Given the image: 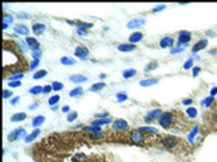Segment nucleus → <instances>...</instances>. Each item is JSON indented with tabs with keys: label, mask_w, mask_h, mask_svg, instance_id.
Masks as SVG:
<instances>
[{
	"label": "nucleus",
	"mask_w": 217,
	"mask_h": 162,
	"mask_svg": "<svg viewBox=\"0 0 217 162\" xmlns=\"http://www.w3.org/2000/svg\"><path fill=\"white\" fill-rule=\"evenodd\" d=\"M44 122H45V116H42V115H40V116H35L33 119V127H40L41 124H44Z\"/></svg>",
	"instance_id": "obj_21"
},
{
	"label": "nucleus",
	"mask_w": 217,
	"mask_h": 162,
	"mask_svg": "<svg viewBox=\"0 0 217 162\" xmlns=\"http://www.w3.org/2000/svg\"><path fill=\"white\" fill-rule=\"evenodd\" d=\"M75 56L80 59H86L88 56H90V51L86 46H76L75 48Z\"/></svg>",
	"instance_id": "obj_5"
},
{
	"label": "nucleus",
	"mask_w": 217,
	"mask_h": 162,
	"mask_svg": "<svg viewBox=\"0 0 217 162\" xmlns=\"http://www.w3.org/2000/svg\"><path fill=\"white\" fill-rule=\"evenodd\" d=\"M158 82H159L158 78H145V80L140 81V85L141 87H151V85L158 84Z\"/></svg>",
	"instance_id": "obj_17"
},
{
	"label": "nucleus",
	"mask_w": 217,
	"mask_h": 162,
	"mask_svg": "<svg viewBox=\"0 0 217 162\" xmlns=\"http://www.w3.org/2000/svg\"><path fill=\"white\" fill-rule=\"evenodd\" d=\"M60 101V96L59 95H54V96H52L50 99H49V106L50 107H54V106H57V103Z\"/></svg>",
	"instance_id": "obj_32"
},
{
	"label": "nucleus",
	"mask_w": 217,
	"mask_h": 162,
	"mask_svg": "<svg viewBox=\"0 0 217 162\" xmlns=\"http://www.w3.org/2000/svg\"><path fill=\"white\" fill-rule=\"evenodd\" d=\"M19 100H20L19 96H15V97L11 99V101H10V103H11V106H17V104L19 103Z\"/></svg>",
	"instance_id": "obj_48"
},
{
	"label": "nucleus",
	"mask_w": 217,
	"mask_h": 162,
	"mask_svg": "<svg viewBox=\"0 0 217 162\" xmlns=\"http://www.w3.org/2000/svg\"><path fill=\"white\" fill-rule=\"evenodd\" d=\"M38 65H40V59H33V62L30 64V69L31 70H35L38 68Z\"/></svg>",
	"instance_id": "obj_43"
},
{
	"label": "nucleus",
	"mask_w": 217,
	"mask_h": 162,
	"mask_svg": "<svg viewBox=\"0 0 217 162\" xmlns=\"http://www.w3.org/2000/svg\"><path fill=\"white\" fill-rule=\"evenodd\" d=\"M213 101H214V99H213V97H212V96H210V97L205 99V100L202 101V104H203V106H205V107H210V106H212V103H213Z\"/></svg>",
	"instance_id": "obj_40"
},
{
	"label": "nucleus",
	"mask_w": 217,
	"mask_h": 162,
	"mask_svg": "<svg viewBox=\"0 0 217 162\" xmlns=\"http://www.w3.org/2000/svg\"><path fill=\"white\" fill-rule=\"evenodd\" d=\"M141 39H143V34L141 33H133L132 35L129 36V43H133V45H134V43H137L138 41H141Z\"/></svg>",
	"instance_id": "obj_20"
},
{
	"label": "nucleus",
	"mask_w": 217,
	"mask_h": 162,
	"mask_svg": "<svg viewBox=\"0 0 217 162\" xmlns=\"http://www.w3.org/2000/svg\"><path fill=\"white\" fill-rule=\"evenodd\" d=\"M144 25H145V19H133V20H130V22H128L126 27L128 28H137Z\"/></svg>",
	"instance_id": "obj_11"
},
{
	"label": "nucleus",
	"mask_w": 217,
	"mask_h": 162,
	"mask_svg": "<svg viewBox=\"0 0 217 162\" xmlns=\"http://www.w3.org/2000/svg\"><path fill=\"white\" fill-rule=\"evenodd\" d=\"M95 116H96V119H107L109 114H107V112H102V114H96Z\"/></svg>",
	"instance_id": "obj_47"
},
{
	"label": "nucleus",
	"mask_w": 217,
	"mask_h": 162,
	"mask_svg": "<svg viewBox=\"0 0 217 162\" xmlns=\"http://www.w3.org/2000/svg\"><path fill=\"white\" fill-rule=\"evenodd\" d=\"M20 137H23V138L27 137V132H26L25 129H17V130H14V131H11L8 135V140L10 142H14V140L19 139Z\"/></svg>",
	"instance_id": "obj_3"
},
{
	"label": "nucleus",
	"mask_w": 217,
	"mask_h": 162,
	"mask_svg": "<svg viewBox=\"0 0 217 162\" xmlns=\"http://www.w3.org/2000/svg\"><path fill=\"white\" fill-rule=\"evenodd\" d=\"M76 117H77V112L72 111V112H69V114H68L67 120L69 122V123H72V122H75V120H76Z\"/></svg>",
	"instance_id": "obj_36"
},
{
	"label": "nucleus",
	"mask_w": 217,
	"mask_h": 162,
	"mask_svg": "<svg viewBox=\"0 0 217 162\" xmlns=\"http://www.w3.org/2000/svg\"><path fill=\"white\" fill-rule=\"evenodd\" d=\"M206 46H208V39H201L197 43H194V46H193V53H198V51L203 50V49H206Z\"/></svg>",
	"instance_id": "obj_9"
},
{
	"label": "nucleus",
	"mask_w": 217,
	"mask_h": 162,
	"mask_svg": "<svg viewBox=\"0 0 217 162\" xmlns=\"http://www.w3.org/2000/svg\"><path fill=\"white\" fill-rule=\"evenodd\" d=\"M61 111L64 112V114H65V112H69V107H68V106H64V107L61 108Z\"/></svg>",
	"instance_id": "obj_58"
},
{
	"label": "nucleus",
	"mask_w": 217,
	"mask_h": 162,
	"mask_svg": "<svg viewBox=\"0 0 217 162\" xmlns=\"http://www.w3.org/2000/svg\"><path fill=\"white\" fill-rule=\"evenodd\" d=\"M74 161L75 162H86L87 161V157L84 154H75L74 155Z\"/></svg>",
	"instance_id": "obj_33"
},
{
	"label": "nucleus",
	"mask_w": 217,
	"mask_h": 162,
	"mask_svg": "<svg viewBox=\"0 0 217 162\" xmlns=\"http://www.w3.org/2000/svg\"><path fill=\"white\" fill-rule=\"evenodd\" d=\"M42 56V50H35V51H33V58L34 59H40V57Z\"/></svg>",
	"instance_id": "obj_45"
},
{
	"label": "nucleus",
	"mask_w": 217,
	"mask_h": 162,
	"mask_svg": "<svg viewBox=\"0 0 217 162\" xmlns=\"http://www.w3.org/2000/svg\"><path fill=\"white\" fill-rule=\"evenodd\" d=\"M86 130H88V131H92V132H101V127H96V126H90V127H84Z\"/></svg>",
	"instance_id": "obj_41"
},
{
	"label": "nucleus",
	"mask_w": 217,
	"mask_h": 162,
	"mask_svg": "<svg viewBox=\"0 0 217 162\" xmlns=\"http://www.w3.org/2000/svg\"><path fill=\"white\" fill-rule=\"evenodd\" d=\"M200 70H201V68H198V66H195V68H193V76H198L200 74Z\"/></svg>",
	"instance_id": "obj_52"
},
{
	"label": "nucleus",
	"mask_w": 217,
	"mask_h": 162,
	"mask_svg": "<svg viewBox=\"0 0 217 162\" xmlns=\"http://www.w3.org/2000/svg\"><path fill=\"white\" fill-rule=\"evenodd\" d=\"M191 103H193L191 99H186V100H183V104H185V106H190Z\"/></svg>",
	"instance_id": "obj_56"
},
{
	"label": "nucleus",
	"mask_w": 217,
	"mask_h": 162,
	"mask_svg": "<svg viewBox=\"0 0 217 162\" xmlns=\"http://www.w3.org/2000/svg\"><path fill=\"white\" fill-rule=\"evenodd\" d=\"M14 30H15V33L17 34H19V35H25V36H27L29 33H30V28L26 27L25 25H17L14 27Z\"/></svg>",
	"instance_id": "obj_10"
},
{
	"label": "nucleus",
	"mask_w": 217,
	"mask_h": 162,
	"mask_svg": "<svg viewBox=\"0 0 217 162\" xmlns=\"http://www.w3.org/2000/svg\"><path fill=\"white\" fill-rule=\"evenodd\" d=\"M50 91H53L52 85H46V87H44V93H49Z\"/></svg>",
	"instance_id": "obj_53"
},
{
	"label": "nucleus",
	"mask_w": 217,
	"mask_h": 162,
	"mask_svg": "<svg viewBox=\"0 0 217 162\" xmlns=\"http://www.w3.org/2000/svg\"><path fill=\"white\" fill-rule=\"evenodd\" d=\"M185 48H186V45H182V43H178V46L175 49H171V54H178L180 53V51H183Z\"/></svg>",
	"instance_id": "obj_31"
},
{
	"label": "nucleus",
	"mask_w": 217,
	"mask_h": 162,
	"mask_svg": "<svg viewBox=\"0 0 217 162\" xmlns=\"http://www.w3.org/2000/svg\"><path fill=\"white\" fill-rule=\"evenodd\" d=\"M122 76H124V78H132L136 76V70L134 69H126L122 72Z\"/></svg>",
	"instance_id": "obj_29"
},
{
	"label": "nucleus",
	"mask_w": 217,
	"mask_h": 162,
	"mask_svg": "<svg viewBox=\"0 0 217 162\" xmlns=\"http://www.w3.org/2000/svg\"><path fill=\"white\" fill-rule=\"evenodd\" d=\"M40 134H41L40 129H35V130H34L33 132H31L30 135H27V137L25 138V142H26V143H31V142H33V140L35 139V138H37L38 135H40Z\"/></svg>",
	"instance_id": "obj_18"
},
{
	"label": "nucleus",
	"mask_w": 217,
	"mask_h": 162,
	"mask_svg": "<svg viewBox=\"0 0 217 162\" xmlns=\"http://www.w3.org/2000/svg\"><path fill=\"white\" fill-rule=\"evenodd\" d=\"M217 95V88L214 87V88H212V91H210V96L213 97V96H216Z\"/></svg>",
	"instance_id": "obj_55"
},
{
	"label": "nucleus",
	"mask_w": 217,
	"mask_h": 162,
	"mask_svg": "<svg viewBox=\"0 0 217 162\" xmlns=\"http://www.w3.org/2000/svg\"><path fill=\"white\" fill-rule=\"evenodd\" d=\"M29 92H30L31 95H40V93H42V92H44V88H42V87H40V85H37V87L30 88V91H29Z\"/></svg>",
	"instance_id": "obj_30"
},
{
	"label": "nucleus",
	"mask_w": 217,
	"mask_h": 162,
	"mask_svg": "<svg viewBox=\"0 0 217 162\" xmlns=\"http://www.w3.org/2000/svg\"><path fill=\"white\" fill-rule=\"evenodd\" d=\"M186 114L189 117H195L197 116V109H195L194 107H190V108L186 109Z\"/></svg>",
	"instance_id": "obj_35"
},
{
	"label": "nucleus",
	"mask_w": 217,
	"mask_h": 162,
	"mask_svg": "<svg viewBox=\"0 0 217 162\" xmlns=\"http://www.w3.org/2000/svg\"><path fill=\"white\" fill-rule=\"evenodd\" d=\"M117 100L118 101H125L128 100V96L125 93H117Z\"/></svg>",
	"instance_id": "obj_46"
},
{
	"label": "nucleus",
	"mask_w": 217,
	"mask_h": 162,
	"mask_svg": "<svg viewBox=\"0 0 217 162\" xmlns=\"http://www.w3.org/2000/svg\"><path fill=\"white\" fill-rule=\"evenodd\" d=\"M158 68V61H152V62H149V64L145 66V72H151V70H153V69H156Z\"/></svg>",
	"instance_id": "obj_34"
},
{
	"label": "nucleus",
	"mask_w": 217,
	"mask_h": 162,
	"mask_svg": "<svg viewBox=\"0 0 217 162\" xmlns=\"http://www.w3.org/2000/svg\"><path fill=\"white\" fill-rule=\"evenodd\" d=\"M82 95H83V88H80V87L75 88V89H72L69 92L71 97H79V96H82Z\"/></svg>",
	"instance_id": "obj_24"
},
{
	"label": "nucleus",
	"mask_w": 217,
	"mask_h": 162,
	"mask_svg": "<svg viewBox=\"0 0 217 162\" xmlns=\"http://www.w3.org/2000/svg\"><path fill=\"white\" fill-rule=\"evenodd\" d=\"M37 107H38V104H33V106H30V107H29V109H35Z\"/></svg>",
	"instance_id": "obj_59"
},
{
	"label": "nucleus",
	"mask_w": 217,
	"mask_h": 162,
	"mask_svg": "<svg viewBox=\"0 0 217 162\" xmlns=\"http://www.w3.org/2000/svg\"><path fill=\"white\" fill-rule=\"evenodd\" d=\"M26 117H27V115H26L25 112H18V114H14L11 116V122H14V123L23 122V120H26Z\"/></svg>",
	"instance_id": "obj_15"
},
{
	"label": "nucleus",
	"mask_w": 217,
	"mask_h": 162,
	"mask_svg": "<svg viewBox=\"0 0 217 162\" xmlns=\"http://www.w3.org/2000/svg\"><path fill=\"white\" fill-rule=\"evenodd\" d=\"M26 42H27L29 48H30V49H33V51L40 50V49H41L40 42H38V41H37L35 38H33V36H27V38H26Z\"/></svg>",
	"instance_id": "obj_8"
},
{
	"label": "nucleus",
	"mask_w": 217,
	"mask_h": 162,
	"mask_svg": "<svg viewBox=\"0 0 217 162\" xmlns=\"http://www.w3.org/2000/svg\"><path fill=\"white\" fill-rule=\"evenodd\" d=\"M20 84H22L20 81H10V82H8V87H10V88H18V87H20Z\"/></svg>",
	"instance_id": "obj_44"
},
{
	"label": "nucleus",
	"mask_w": 217,
	"mask_h": 162,
	"mask_svg": "<svg viewBox=\"0 0 217 162\" xmlns=\"http://www.w3.org/2000/svg\"><path fill=\"white\" fill-rule=\"evenodd\" d=\"M190 41H191V34L189 31H180L179 36H178V42L182 45H187Z\"/></svg>",
	"instance_id": "obj_6"
},
{
	"label": "nucleus",
	"mask_w": 217,
	"mask_h": 162,
	"mask_svg": "<svg viewBox=\"0 0 217 162\" xmlns=\"http://www.w3.org/2000/svg\"><path fill=\"white\" fill-rule=\"evenodd\" d=\"M140 131H148V132H153V134H158V130L153 129V127H141Z\"/></svg>",
	"instance_id": "obj_39"
},
{
	"label": "nucleus",
	"mask_w": 217,
	"mask_h": 162,
	"mask_svg": "<svg viewBox=\"0 0 217 162\" xmlns=\"http://www.w3.org/2000/svg\"><path fill=\"white\" fill-rule=\"evenodd\" d=\"M23 77H25V74H23V73H18V74L10 77V81H18V80H20V78H23Z\"/></svg>",
	"instance_id": "obj_42"
},
{
	"label": "nucleus",
	"mask_w": 217,
	"mask_h": 162,
	"mask_svg": "<svg viewBox=\"0 0 217 162\" xmlns=\"http://www.w3.org/2000/svg\"><path fill=\"white\" fill-rule=\"evenodd\" d=\"M164 8H166V6H164V4H159L158 7H155V8L152 10V11L153 12H159V11H161V10H164Z\"/></svg>",
	"instance_id": "obj_51"
},
{
	"label": "nucleus",
	"mask_w": 217,
	"mask_h": 162,
	"mask_svg": "<svg viewBox=\"0 0 217 162\" xmlns=\"http://www.w3.org/2000/svg\"><path fill=\"white\" fill-rule=\"evenodd\" d=\"M129 139H130V142L134 143V145H140V143L143 142V139H144V135H143V132H141L140 130H133V131L130 132V135H129Z\"/></svg>",
	"instance_id": "obj_4"
},
{
	"label": "nucleus",
	"mask_w": 217,
	"mask_h": 162,
	"mask_svg": "<svg viewBox=\"0 0 217 162\" xmlns=\"http://www.w3.org/2000/svg\"><path fill=\"white\" fill-rule=\"evenodd\" d=\"M197 132H198V126H195L194 129L191 130V132L189 134V140H190V142H193V140H194V137L197 135Z\"/></svg>",
	"instance_id": "obj_38"
},
{
	"label": "nucleus",
	"mask_w": 217,
	"mask_h": 162,
	"mask_svg": "<svg viewBox=\"0 0 217 162\" xmlns=\"http://www.w3.org/2000/svg\"><path fill=\"white\" fill-rule=\"evenodd\" d=\"M19 46L22 48L23 51H27V48H26V43H25V42H22V41H20V42H19Z\"/></svg>",
	"instance_id": "obj_54"
},
{
	"label": "nucleus",
	"mask_w": 217,
	"mask_h": 162,
	"mask_svg": "<svg viewBox=\"0 0 217 162\" xmlns=\"http://www.w3.org/2000/svg\"><path fill=\"white\" fill-rule=\"evenodd\" d=\"M69 80L72 81V82H86L87 81V77L86 76H83V74H74V76H71L69 77Z\"/></svg>",
	"instance_id": "obj_19"
},
{
	"label": "nucleus",
	"mask_w": 217,
	"mask_h": 162,
	"mask_svg": "<svg viewBox=\"0 0 217 162\" xmlns=\"http://www.w3.org/2000/svg\"><path fill=\"white\" fill-rule=\"evenodd\" d=\"M191 66H193V59H187V61L185 62V65H183L185 69H190Z\"/></svg>",
	"instance_id": "obj_49"
},
{
	"label": "nucleus",
	"mask_w": 217,
	"mask_h": 162,
	"mask_svg": "<svg viewBox=\"0 0 217 162\" xmlns=\"http://www.w3.org/2000/svg\"><path fill=\"white\" fill-rule=\"evenodd\" d=\"M111 119L110 117H107V119H96L95 122H92V126H96V127H101L103 124H110Z\"/></svg>",
	"instance_id": "obj_22"
},
{
	"label": "nucleus",
	"mask_w": 217,
	"mask_h": 162,
	"mask_svg": "<svg viewBox=\"0 0 217 162\" xmlns=\"http://www.w3.org/2000/svg\"><path fill=\"white\" fill-rule=\"evenodd\" d=\"M175 122V116L171 112H163L159 117V124H160L163 129H170V127L174 124Z\"/></svg>",
	"instance_id": "obj_1"
},
{
	"label": "nucleus",
	"mask_w": 217,
	"mask_h": 162,
	"mask_svg": "<svg viewBox=\"0 0 217 162\" xmlns=\"http://www.w3.org/2000/svg\"><path fill=\"white\" fill-rule=\"evenodd\" d=\"M77 34H80V35H87V31H84V30H80V28H77Z\"/></svg>",
	"instance_id": "obj_57"
},
{
	"label": "nucleus",
	"mask_w": 217,
	"mask_h": 162,
	"mask_svg": "<svg viewBox=\"0 0 217 162\" xmlns=\"http://www.w3.org/2000/svg\"><path fill=\"white\" fill-rule=\"evenodd\" d=\"M118 50L122 51V53L133 51V50H136V45H133V43H121V45L118 46Z\"/></svg>",
	"instance_id": "obj_12"
},
{
	"label": "nucleus",
	"mask_w": 217,
	"mask_h": 162,
	"mask_svg": "<svg viewBox=\"0 0 217 162\" xmlns=\"http://www.w3.org/2000/svg\"><path fill=\"white\" fill-rule=\"evenodd\" d=\"M160 115H161L160 109H153V111L148 112V115L145 116V120H147V122H151V120H153L155 117H160Z\"/></svg>",
	"instance_id": "obj_16"
},
{
	"label": "nucleus",
	"mask_w": 217,
	"mask_h": 162,
	"mask_svg": "<svg viewBox=\"0 0 217 162\" xmlns=\"http://www.w3.org/2000/svg\"><path fill=\"white\" fill-rule=\"evenodd\" d=\"M11 23H12V18L10 16V15H4V18H3V30H7Z\"/></svg>",
	"instance_id": "obj_28"
},
{
	"label": "nucleus",
	"mask_w": 217,
	"mask_h": 162,
	"mask_svg": "<svg viewBox=\"0 0 217 162\" xmlns=\"http://www.w3.org/2000/svg\"><path fill=\"white\" fill-rule=\"evenodd\" d=\"M160 48H171V46H174V38H170V36H166V38H163L160 41Z\"/></svg>",
	"instance_id": "obj_14"
},
{
	"label": "nucleus",
	"mask_w": 217,
	"mask_h": 162,
	"mask_svg": "<svg viewBox=\"0 0 217 162\" xmlns=\"http://www.w3.org/2000/svg\"><path fill=\"white\" fill-rule=\"evenodd\" d=\"M60 62H61L62 65H67V66H72V65H75V59H72L71 57H62L61 59H60Z\"/></svg>",
	"instance_id": "obj_25"
},
{
	"label": "nucleus",
	"mask_w": 217,
	"mask_h": 162,
	"mask_svg": "<svg viewBox=\"0 0 217 162\" xmlns=\"http://www.w3.org/2000/svg\"><path fill=\"white\" fill-rule=\"evenodd\" d=\"M128 123H126V120H124V119H116L113 122V129L114 130H119V131H122V130H128Z\"/></svg>",
	"instance_id": "obj_7"
},
{
	"label": "nucleus",
	"mask_w": 217,
	"mask_h": 162,
	"mask_svg": "<svg viewBox=\"0 0 217 162\" xmlns=\"http://www.w3.org/2000/svg\"><path fill=\"white\" fill-rule=\"evenodd\" d=\"M161 145L166 149H174L178 145V138L174 137V135H167L161 139Z\"/></svg>",
	"instance_id": "obj_2"
},
{
	"label": "nucleus",
	"mask_w": 217,
	"mask_h": 162,
	"mask_svg": "<svg viewBox=\"0 0 217 162\" xmlns=\"http://www.w3.org/2000/svg\"><path fill=\"white\" fill-rule=\"evenodd\" d=\"M45 27L46 26L44 25V23H34L33 25V33L35 34V35H41V34L45 31Z\"/></svg>",
	"instance_id": "obj_13"
},
{
	"label": "nucleus",
	"mask_w": 217,
	"mask_h": 162,
	"mask_svg": "<svg viewBox=\"0 0 217 162\" xmlns=\"http://www.w3.org/2000/svg\"><path fill=\"white\" fill-rule=\"evenodd\" d=\"M11 96H12V92H10L8 89H4L3 91V97L4 99H8V97H11Z\"/></svg>",
	"instance_id": "obj_50"
},
{
	"label": "nucleus",
	"mask_w": 217,
	"mask_h": 162,
	"mask_svg": "<svg viewBox=\"0 0 217 162\" xmlns=\"http://www.w3.org/2000/svg\"><path fill=\"white\" fill-rule=\"evenodd\" d=\"M106 87V84L104 82H96V84H94V85H91V88H90V91L91 92H98V91H101V89H103V88Z\"/></svg>",
	"instance_id": "obj_26"
},
{
	"label": "nucleus",
	"mask_w": 217,
	"mask_h": 162,
	"mask_svg": "<svg viewBox=\"0 0 217 162\" xmlns=\"http://www.w3.org/2000/svg\"><path fill=\"white\" fill-rule=\"evenodd\" d=\"M75 25L77 26V28H80V30H86V31H87L88 28L92 27V23H86V22H80V20L79 22H76Z\"/></svg>",
	"instance_id": "obj_23"
},
{
	"label": "nucleus",
	"mask_w": 217,
	"mask_h": 162,
	"mask_svg": "<svg viewBox=\"0 0 217 162\" xmlns=\"http://www.w3.org/2000/svg\"><path fill=\"white\" fill-rule=\"evenodd\" d=\"M52 88H53L54 92H57V91H61L62 88H64V85H62L61 82H59V81H54L53 84H52Z\"/></svg>",
	"instance_id": "obj_37"
},
{
	"label": "nucleus",
	"mask_w": 217,
	"mask_h": 162,
	"mask_svg": "<svg viewBox=\"0 0 217 162\" xmlns=\"http://www.w3.org/2000/svg\"><path fill=\"white\" fill-rule=\"evenodd\" d=\"M46 74H48V72H46L45 69H44V70H37V72L33 74V78H34V80H40V78L45 77Z\"/></svg>",
	"instance_id": "obj_27"
}]
</instances>
